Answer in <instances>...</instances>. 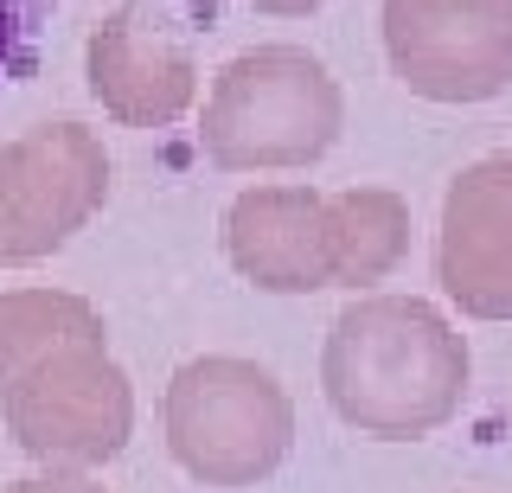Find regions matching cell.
<instances>
[{
    "label": "cell",
    "instance_id": "1",
    "mask_svg": "<svg viewBox=\"0 0 512 493\" xmlns=\"http://www.w3.org/2000/svg\"><path fill=\"white\" fill-rule=\"evenodd\" d=\"M0 417L39 468H103L135 436V391L84 295H0Z\"/></svg>",
    "mask_w": 512,
    "mask_h": 493
},
{
    "label": "cell",
    "instance_id": "5",
    "mask_svg": "<svg viewBox=\"0 0 512 493\" xmlns=\"http://www.w3.org/2000/svg\"><path fill=\"white\" fill-rule=\"evenodd\" d=\"M295 404L256 359H186L167 385V449L205 487H256L288 461Z\"/></svg>",
    "mask_w": 512,
    "mask_h": 493
},
{
    "label": "cell",
    "instance_id": "3",
    "mask_svg": "<svg viewBox=\"0 0 512 493\" xmlns=\"http://www.w3.org/2000/svg\"><path fill=\"white\" fill-rule=\"evenodd\" d=\"M410 250V205L391 186H250L224 212V257L269 295L372 289Z\"/></svg>",
    "mask_w": 512,
    "mask_h": 493
},
{
    "label": "cell",
    "instance_id": "4",
    "mask_svg": "<svg viewBox=\"0 0 512 493\" xmlns=\"http://www.w3.org/2000/svg\"><path fill=\"white\" fill-rule=\"evenodd\" d=\"M346 97L333 71L301 45H256L212 77L199 148L218 173L314 167L340 141Z\"/></svg>",
    "mask_w": 512,
    "mask_h": 493
},
{
    "label": "cell",
    "instance_id": "2",
    "mask_svg": "<svg viewBox=\"0 0 512 493\" xmlns=\"http://www.w3.org/2000/svg\"><path fill=\"white\" fill-rule=\"evenodd\" d=\"M474 378L468 340L423 295H365L333 321L320 391L333 417L378 442H416L461 410Z\"/></svg>",
    "mask_w": 512,
    "mask_h": 493
},
{
    "label": "cell",
    "instance_id": "10",
    "mask_svg": "<svg viewBox=\"0 0 512 493\" xmlns=\"http://www.w3.org/2000/svg\"><path fill=\"white\" fill-rule=\"evenodd\" d=\"M45 26H52V0H0V90L32 71Z\"/></svg>",
    "mask_w": 512,
    "mask_h": 493
},
{
    "label": "cell",
    "instance_id": "7",
    "mask_svg": "<svg viewBox=\"0 0 512 493\" xmlns=\"http://www.w3.org/2000/svg\"><path fill=\"white\" fill-rule=\"evenodd\" d=\"M384 58L429 103H487L512 84V0H384Z\"/></svg>",
    "mask_w": 512,
    "mask_h": 493
},
{
    "label": "cell",
    "instance_id": "12",
    "mask_svg": "<svg viewBox=\"0 0 512 493\" xmlns=\"http://www.w3.org/2000/svg\"><path fill=\"white\" fill-rule=\"evenodd\" d=\"M256 13H276V20H301V13H314V7H327V0H250Z\"/></svg>",
    "mask_w": 512,
    "mask_h": 493
},
{
    "label": "cell",
    "instance_id": "6",
    "mask_svg": "<svg viewBox=\"0 0 512 493\" xmlns=\"http://www.w3.org/2000/svg\"><path fill=\"white\" fill-rule=\"evenodd\" d=\"M109 154L84 122H39L0 148V263H45L103 212Z\"/></svg>",
    "mask_w": 512,
    "mask_h": 493
},
{
    "label": "cell",
    "instance_id": "9",
    "mask_svg": "<svg viewBox=\"0 0 512 493\" xmlns=\"http://www.w3.org/2000/svg\"><path fill=\"white\" fill-rule=\"evenodd\" d=\"M436 282L468 321H512V154L455 173L442 199Z\"/></svg>",
    "mask_w": 512,
    "mask_h": 493
},
{
    "label": "cell",
    "instance_id": "11",
    "mask_svg": "<svg viewBox=\"0 0 512 493\" xmlns=\"http://www.w3.org/2000/svg\"><path fill=\"white\" fill-rule=\"evenodd\" d=\"M7 493H109V487H96L90 474H77V468H45V474H32V481H13Z\"/></svg>",
    "mask_w": 512,
    "mask_h": 493
},
{
    "label": "cell",
    "instance_id": "8",
    "mask_svg": "<svg viewBox=\"0 0 512 493\" xmlns=\"http://www.w3.org/2000/svg\"><path fill=\"white\" fill-rule=\"evenodd\" d=\"M90 97L122 129H167L199 97L192 45L160 0H128L90 33Z\"/></svg>",
    "mask_w": 512,
    "mask_h": 493
}]
</instances>
